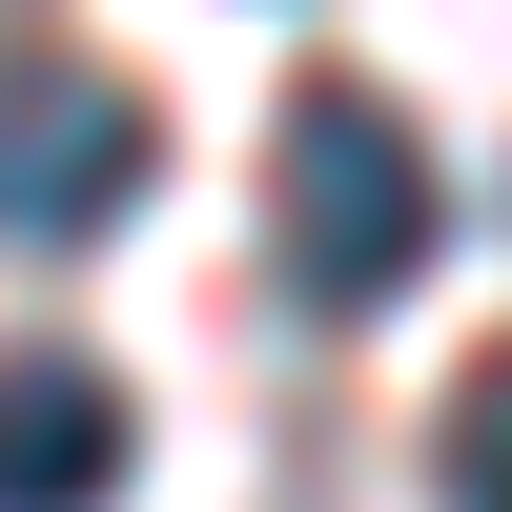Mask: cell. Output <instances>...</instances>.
Masks as SVG:
<instances>
[{
  "label": "cell",
  "instance_id": "cell-1",
  "mask_svg": "<svg viewBox=\"0 0 512 512\" xmlns=\"http://www.w3.org/2000/svg\"><path fill=\"white\" fill-rule=\"evenodd\" d=\"M431 226H451V185H431V144H410V103H369V82H287V123H267V267H287V308H390L410 267H431Z\"/></svg>",
  "mask_w": 512,
  "mask_h": 512
},
{
  "label": "cell",
  "instance_id": "cell-2",
  "mask_svg": "<svg viewBox=\"0 0 512 512\" xmlns=\"http://www.w3.org/2000/svg\"><path fill=\"white\" fill-rule=\"evenodd\" d=\"M144 164H164V103L123 62H0V246H103L123 205H144Z\"/></svg>",
  "mask_w": 512,
  "mask_h": 512
},
{
  "label": "cell",
  "instance_id": "cell-3",
  "mask_svg": "<svg viewBox=\"0 0 512 512\" xmlns=\"http://www.w3.org/2000/svg\"><path fill=\"white\" fill-rule=\"evenodd\" d=\"M144 472V410L103 349H0V512H103Z\"/></svg>",
  "mask_w": 512,
  "mask_h": 512
},
{
  "label": "cell",
  "instance_id": "cell-4",
  "mask_svg": "<svg viewBox=\"0 0 512 512\" xmlns=\"http://www.w3.org/2000/svg\"><path fill=\"white\" fill-rule=\"evenodd\" d=\"M431 472H451V512H512V349L451 390V431H431Z\"/></svg>",
  "mask_w": 512,
  "mask_h": 512
}]
</instances>
